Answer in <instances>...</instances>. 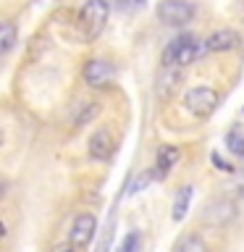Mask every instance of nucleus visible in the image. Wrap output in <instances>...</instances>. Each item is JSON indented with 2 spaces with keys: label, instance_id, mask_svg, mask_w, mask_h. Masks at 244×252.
<instances>
[{
  "label": "nucleus",
  "instance_id": "1",
  "mask_svg": "<svg viewBox=\"0 0 244 252\" xmlns=\"http://www.w3.org/2000/svg\"><path fill=\"white\" fill-rule=\"evenodd\" d=\"M108 13H110V5L108 0H87L79 11V27H82V37L87 42L97 39L102 34L108 24Z\"/></svg>",
  "mask_w": 244,
  "mask_h": 252
},
{
  "label": "nucleus",
  "instance_id": "2",
  "mask_svg": "<svg viewBox=\"0 0 244 252\" xmlns=\"http://www.w3.org/2000/svg\"><path fill=\"white\" fill-rule=\"evenodd\" d=\"M200 55V42L194 34H179L176 39H171L168 47L163 50V66L165 68H181L186 63L197 61Z\"/></svg>",
  "mask_w": 244,
  "mask_h": 252
},
{
  "label": "nucleus",
  "instance_id": "3",
  "mask_svg": "<svg viewBox=\"0 0 244 252\" xmlns=\"http://www.w3.org/2000/svg\"><path fill=\"white\" fill-rule=\"evenodd\" d=\"M220 105V92L213 87H192L184 94V108L197 118H208Z\"/></svg>",
  "mask_w": 244,
  "mask_h": 252
},
{
  "label": "nucleus",
  "instance_id": "4",
  "mask_svg": "<svg viewBox=\"0 0 244 252\" xmlns=\"http://www.w3.org/2000/svg\"><path fill=\"white\" fill-rule=\"evenodd\" d=\"M192 16H194V5L189 0H160V5H157V19L163 24H171V27L189 24Z\"/></svg>",
  "mask_w": 244,
  "mask_h": 252
},
{
  "label": "nucleus",
  "instance_id": "5",
  "mask_svg": "<svg viewBox=\"0 0 244 252\" xmlns=\"http://www.w3.org/2000/svg\"><path fill=\"white\" fill-rule=\"evenodd\" d=\"M94 231H97V218L92 213H79L74 218V226H71V242L74 247H87L94 239Z\"/></svg>",
  "mask_w": 244,
  "mask_h": 252
},
{
  "label": "nucleus",
  "instance_id": "6",
  "mask_svg": "<svg viewBox=\"0 0 244 252\" xmlns=\"http://www.w3.org/2000/svg\"><path fill=\"white\" fill-rule=\"evenodd\" d=\"M87 147H90V155L94 158V160H108V158H113L118 142H116L110 129H97L90 137V142H87Z\"/></svg>",
  "mask_w": 244,
  "mask_h": 252
},
{
  "label": "nucleus",
  "instance_id": "7",
  "mask_svg": "<svg viewBox=\"0 0 244 252\" xmlns=\"http://www.w3.org/2000/svg\"><path fill=\"white\" fill-rule=\"evenodd\" d=\"M113 66H110L108 61H102V58H92V61H87L84 63V71H82V76H84V82L90 84V87H105L110 79H113Z\"/></svg>",
  "mask_w": 244,
  "mask_h": 252
},
{
  "label": "nucleus",
  "instance_id": "8",
  "mask_svg": "<svg viewBox=\"0 0 244 252\" xmlns=\"http://www.w3.org/2000/svg\"><path fill=\"white\" fill-rule=\"evenodd\" d=\"M236 45H239V32L218 29V32H213V34L208 37L205 50H208V53H226V50H234Z\"/></svg>",
  "mask_w": 244,
  "mask_h": 252
},
{
  "label": "nucleus",
  "instance_id": "9",
  "mask_svg": "<svg viewBox=\"0 0 244 252\" xmlns=\"http://www.w3.org/2000/svg\"><path fill=\"white\" fill-rule=\"evenodd\" d=\"M215 216H220V226L228 223V220L234 218V202H231V200H213L208 208H205L202 220H205V223H213V226H215V220H218Z\"/></svg>",
  "mask_w": 244,
  "mask_h": 252
},
{
  "label": "nucleus",
  "instance_id": "10",
  "mask_svg": "<svg viewBox=\"0 0 244 252\" xmlns=\"http://www.w3.org/2000/svg\"><path fill=\"white\" fill-rule=\"evenodd\" d=\"M179 147H173V145H163V147H157V155H155V168H157V176H165L173 165L179 163Z\"/></svg>",
  "mask_w": 244,
  "mask_h": 252
},
{
  "label": "nucleus",
  "instance_id": "11",
  "mask_svg": "<svg viewBox=\"0 0 244 252\" xmlns=\"http://www.w3.org/2000/svg\"><path fill=\"white\" fill-rule=\"evenodd\" d=\"M192 197H194V189L192 187H181L176 200H173V220H184L186 213H189V205H192Z\"/></svg>",
  "mask_w": 244,
  "mask_h": 252
},
{
  "label": "nucleus",
  "instance_id": "12",
  "mask_svg": "<svg viewBox=\"0 0 244 252\" xmlns=\"http://www.w3.org/2000/svg\"><path fill=\"white\" fill-rule=\"evenodd\" d=\"M226 147H228V153L244 158V124L231 126V131L226 134Z\"/></svg>",
  "mask_w": 244,
  "mask_h": 252
},
{
  "label": "nucleus",
  "instance_id": "13",
  "mask_svg": "<svg viewBox=\"0 0 244 252\" xmlns=\"http://www.w3.org/2000/svg\"><path fill=\"white\" fill-rule=\"evenodd\" d=\"M173 252H208V244H205L200 236L189 234V236H181V239L176 242Z\"/></svg>",
  "mask_w": 244,
  "mask_h": 252
},
{
  "label": "nucleus",
  "instance_id": "14",
  "mask_svg": "<svg viewBox=\"0 0 244 252\" xmlns=\"http://www.w3.org/2000/svg\"><path fill=\"white\" fill-rule=\"evenodd\" d=\"M13 45H16V27L11 21H3L0 24V50H3V55L11 53Z\"/></svg>",
  "mask_w": 244,
  "mask_h": 252
},
{
  "label": "nucleus",
  "instance_id": "15",
  "mask_svg": "<svg viewBox=\"0 0 244 252\" xmlns=\"http://www.w3.org/2000/svg\"><path fill=\"white\" fill-rule=\"evenodd\" d=\"M97 113H100V105H97V102H84V108L79 110V116H76V126H87Z\"/></svg>",
  "mask_w": 244,
  "mask_h": 252
},
{
  "label": "nucleus",
  "instance_id": "16",
  "mask_svg": "<svg viewBox=\"0 0 244 252\" xmlns=\"http://www.w3.org/2000/svg\"><path fill=\"white\" fill-rule=\"evenodd\" d=\"M137 250H139V234L137 231H129L121 239V244H118L116 252H137Z\"/></svg>",
  "mask_w": 244,
  "mask_h": 252
},
{
  "label": "nucleus",
  "instance_id": "17",
  "mask_svg": "<svg viewBox=\"0 0 244 252\" xmlns=\"http://www.w3.org/2000/svg\"><path fill=\"white\" fill-rule=\"evenodd\" d=\"M213 163H215V165H218L220 171H226V173H231V171H234V165L223 163V160H220V155H218V153H213Z\"/></svg>",
  "mask_w": 244,
  "mask_h": 252
},
{
  "label": "nucleus",
  "instance_id": "18",
  "mask_svg": "<svg viewBox=\"0 0 244 252\" xmlns=\"http://www.w3.org/2000/svg\"><path fill=\"white\" fill-rule=\"evenodd\" d=\"M76 247H74V242H61V244H55L53 247V252H74Z\"/></svg>",
  "mask_w": 244,
  "mask_h": 252
},
{
  "label": "nucleus",
  "instance_id": "19",
  "mask_svg": "<svg viewBox=\"0 0 244 252\" xmlns=\"http://www.w3.org/2000/svg\"><path fill=\"white\" fill-rule=\"evenodd\" d=\"M134 3H137V5H142V3H145V0H134Z\"/></svg>",
  "mask_w": 244,
  "mask_h": 252
}]
</instances>
